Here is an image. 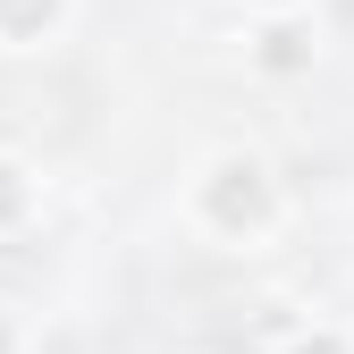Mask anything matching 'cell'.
I'll use <instances>...</instances> for the list:
<instances>
[{"mask_svg":"<svg viewBox=\"0 0 354 354\" xmlns=\"http://www.w3.org/2000/svg\"><path fill=\"white\" fill-rule=\"evenodd\" d=\"M186 228L211 236L219 253H261V245L287 228V194H279L270 160L245 152V144L211 152V160L186 177Z\"/></svg>","mask_w":354,"mask_h":354,"instance_id":"cell-1","label":"cell"},{"mask_svg":"<svg viewBox=\"0 0 354 354\" xmlns=\"http://www.w3.org/2000/svg\"><path fill=\"white\" fill-rule=\"evenodd\" d=\"M245 59H253V76H313V59H321V26H313V9L261 17L253 42H245Z\"/></svg>","mask_w":354,"mask_h":354,"instance_id":"cell-2","label":"cell"},{"mask_svg":"<svg viewBox=\"0 0 354 354\" xmlns=\"http://www.w3.org/2000/svg\"><path fill=\"white\" fill-rule=\"evenodd\" d=\"M68 17H76V0H0V51H51Z\"/></svg>","mask_w":354,"mask_h":354,"instance_id":"cell-3","label":"cell"},{"mask_svg":"<svg viewBox=\"0 0 354 354\" xmlns=\"http://www.w3.org/2000/svg\"><path fill=\"white\" fill-rule=\"evenodd\" d=\"M34 211H42V177H34L17 152H0V236L34 228Z\"/></svg>","mask_w":354,"mask_h":354,"instance_id":"cell-4","label":"cell"},{"mask_svg":"<svg viewBox=\"0 0 354 354\" xmlns=\"http://www.w3.org/2000/svg\"><path fill=\"white\" fill-rule=\"evenodd\" d=\"M287 354H354V337H346L337 321H313V329H295V337H287Z\"/></svg>","mask_w":354,"mask_h":354,"instance_id":"cell-5","label":"cell"},{"mask_svg":"<svg viewBox=\"0 0 354 354\" xmlns=\"http://www.w3.org/2000/svg\"><path fill=\"white\" fill-rule=\"evenodd\" d=\"M0 354H26V321H17L9 295H0Z\"/></svg>","mask_w":354,"mask_h":354,"instance_id":"cell-6","label":"cell"},{"mask_svg":"<svg viewBox=\"0 0 354 354\" xmlns=\"http://www.w3.org/2000/svg\"><path fill=\"white\" fill-rule=\"evenodd\" d=\"M253 9H261V17H295L304 0H253Z\"/></svg>","mask_w":354,"mask_h":354,"instance_id":"cell-7","label":"cell"}]
</instances>
